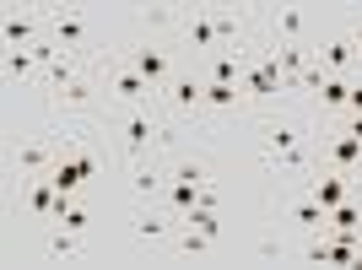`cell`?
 <instances>
[{
	"mask_svg": "<svg viewBox=\"0 0 362 270\" xmlns=\"http://www.w3.org/2000/svg\"><path fill=\"white\" fill-rule=\"evenodd\" d=\"M184 38H189V49H222V38H216V16H211V11H195V16H189Z\"/></svg>",
	"mask_w": 362,
	"mask_h": 270,
	"instance_id": "ba28073f",
	"label": "cell"
},
{
	"mask_svg": "<svg viewBox=\"0 0 362 270\" xmlns=\"http://www.w3.org/2000/svg\"><path fill=\"white\" fill-rule=\"evenodd\" d=\"M346 108H351V114H362V87H351V98H346Z\"/></svg>",
	"mask_w": 362,
	"mask_h": 270,
	"instance_id": "484cf974",
	"label": "cell"
},
{
	"mask_svg": "<svg viewBox=\"0 0 362 270\" xmlns=\"http://www.w3.org/2000/svg\"><path fill=\"white\" fill-rule=\"evenodd\" d=\"M265 151H271V163L303 168V157H298V130H292V124H265Z\"/></svg>",
	"mask_w": 362,
	"mask_h": 270,
	"instance_id": "277c9868",
	"label": "cell"
},
{
	"mask_svg": "<svg viewBox=\"0 0 362 270\" xmlns=\"http://www.w3.org/2000/svg\"><path fill=\"white\" fill-rule=\"evenodd\" d=\"M168 103L179 108V114H200V103H206V81H195V76H173V81H168Z\"/></svg>",
	"mask_w": 362,
	"mask_h": 270,
	"instance_id": "8992f818",
	"label": "cell"
},
{
	"mask_svg": "<svg viewBox=\"0 0 362 270\" xmlns=\"http://www.w3.org/2000/svg\"><path fill=\"white\" fill-rule=\"evenodd\" d=\"M298 33H303V11L298 6H281L276 11V44H298Z\"/></svg>",
	"mask_w": 362,
	"mask_h": 270,
	"instance_id": "4fadbf2b",
	"label": "cell"
},
{
	"mask_svg": "<svg viewBox=\"0 0 362 270\" xmlns=\"http://www.w3.org/2000/svg\"><path fill=\"white\" fill-rule=\"evenodd\" d=\"M243 87L255 92V98H276V92L287 87V76H281V60H276V49H271V54H265L259 65H249V71H243Z\"/></svg>",
	"mask_w": 362,
	"mask_h": 270,
	"instance_id": "6da1fadb",
	"label": "cell"
},
{
	"mask_svg": "<svg viewBox=\"0 0 362 270\" xmlns=\"http://www.w3.org/2000/svg\"><path fill=\"white\" fill-rule=\"evenodd\" d=\"M54 44L60 49H81L87 44V22L76 11H54Z\"/></svg>",
	"mask_w": 362,
	"mask_h": 270,
	"instance_id": "52a82bcc",
	"label": "cell"
},
{
	"mask_svg": "<svg viewBox=\"0 0 362 270\" xmlns=\"http://www.w3.org/2000/svg\"><path fill=\"white\" fill-rule=\"evenodd\" d=\"M330 163L341 168V173H351V168L362 163V141H357V135H346V130L330 135Z\"/></svg>",
	"mask_w": 362,
	"mask_h": 270,
	"instance_id": "30bf717a",
	"label": "cell"
},
{
	"mask_svg": "<svg viewBox=\"0 0 362 270\" xmlns=\"http://www.w3.org/2000/svg\"><path fill=\"white\" fill-rule=\"evenodd\" d=\"M16 168H22V173H44V168H49V146H44V141L22 146V151H16Z\"/></svg>",
	"mask_w": 362,
	"mask_h": 270,
	"instance_id": "e0dca14e",
	"label": "cell"
},
{
	"mask_svg": "<svg viewBox=\"0 0 362 270\" xmlns=\"http://www.w3.org/2000/svg\"><path fill=\"white\" fill-rule=\"evenodd\" d=\"M108 87L119 92V98H124L130 108H146V103H151V92H157V87L146 81V76H136L130 65H114V71H108Z\"/></svg>",
	"mask_w": 362,
	"mask_h": 270,
	"instance_id": "7a4b0ae2",
	"label": "cell"
},
{
	"mask_svg": "<svg viewBox=\"0 0 362 270\" xmlns=\"http://www.w3.org/2000/svg\"><path fill=\"white\" fill-rule=\"evenodd\" d=\"M211 16H216V38H222V49L243 38V16H233V11H211Z\"/></svg>",
	"mask_w": 362,
	"mask_h": 270,
	"instance_id": "d6986e66",
	"label": "cell"
},
{
	"mask_svg": "<svg viewBox=\"0 0 362 270\" xmlns=\"http://www.w3.org/2000/svg\"><path fill=\"white\" fill-rule=\"evenodd\" d=\"M346 98H351V81H346V76H325L319 103H325V108H346Z\"/></svg>",
	"mask_w": 362,
	"mask_h": 270,
	"instance_id": "9a60e30c",
	"label": "cell"
},
{
	"mask_svg": "<svg viewBox=\"0 0 362 270\" xmlns=\"http://www.w3.org/2000/svg\"><path fill=\"white\" fill-rule=\"evenodd\" d=\"M92 216H87V206H76L71 195L60 200V211H54V227H71V233H81V227H87Z\"/></svg>",
	"mask_w": 362,
	"mask_h": 270,
	"instance_id": "2e32d148",
	"label": "cell"
},
{
	"mask_svg": "<svg viewBox=\"0 0 362 270\" xmlns=\"http://www.w3.org/2000/svg\"><path fill=\"white\" fill-rule=\"evenodd\" d=\"M130 184H136V195H163V189H168V179L157 173V168H136V179H130Z\"/></svg>",
	"mask_w": 362,
	"mask_h": 270,
	"instance_id": "ffe728a7",
	"label": "cell"
},
{
	"mask_svg": "<svg viewBox=\"0 0 362 270\" xmlns=\"http://www.w3.org/2000/svg\"><path fill=\"white\" fill-rule=\"evenodd\" d=\"M33 33H38V22H33V16H6V44H11V49H33V44H38V38H33Z\"/></svg>",
	"mask_w": 362,
	"mask_h": 270,
	"instance_id": "8fae6325",
	"label": "cell"
},
{
	"mask_svg": "<svg viewBox=\"0 0 362 270\" xmlns=\"http://www.w3.org/2000/svg\"><path fill=\"white\" fill-rule=\"evenodd\" d=\"M206 103L211 108H238L243 103V81H206Z\"/></svg>",
	"mask_w": 362,
	"mask_h": 270,
	"instance_id": "7c38bea8",
	"label": "cell"
},
{
	"mask_svg": "<svg viewBox=\"0 0 362 270\" xmlns=\"http://www.w3.org/2000/svg\"><path fill=\"white\" fill-rule=\"evenodd\" d=\"M179 249H184V254H206V249H211V233H200V227H184V233H179Z\"/></svg>",
	"mask_w": 362,
	"mask_h": 270,
	"instance_id": "7402d4cb",
	"label": "cell"
},
{
	"mask_svg": "<svg viewBox=\"0 0 362 270\" xmlns=\"http://www.w3.org/2000/svg\"><path fill=\"white\" fill-rule=\"evenodd\" d=\"M351 49H357V60H362V28H357V33H351Z\"/></svg>",
	"mask_w": 362,
	"mask_h": 270,
	"instance_id": "83f0119b",
	"label": "cell"
},
{
	"mask_svg": "<svg viewBox=\"0 0 362 270\" xmlns=\"http://www.w3.org/2000/svg\"><path fill=\"white\" fill-rule=\"evenodd\" d=\"M325 60H330L335 71H341V65H351V60H357V49H351V38H335V44L325 49Z\"/></svg>",
	"mask_w": 362,
	"mask_h": 270,
	"instance_id": "cb8c5ba5",
	"label": "cell"
},
{
	"mask_svg": "<svg viewBox=\"0 0 362 270\" xmlns=\"http://www.w3.org/2000/svg\"><path fill=\"white\" fill-rule=\"evenodd\" d=\"M33 65H38V60H33V49H11V54H6V71L22 76V81L33 76Z\"/></svg>",
	"mask_w": 362,
	"mask_h": 270,
	"instance_id": "603a6c76",
	"label": "cell"
},
{
	"mask_svg": "<svg viewBox=\"0 0 362 270\" xmlns=\"http://www.w3.org/2000/svg\"><path fill=\"white\" fill-rule=\"evenodd\" d=\"M341 179H346V173H335V179H314V200L325 211H335L341 200H346V184H341Z\"/></svg>",
	"mask_w": 362,
	"mask_h": 270,
	"instance_id": "5bb4252c",
	"label": "cell"
},
{
	"mask_svg": "<svg viewBox=\"0 0 362 270\" xmlns=\"http://www.w3.org/2000/svg\"><path fill=\"white\" fill-rule=\"evenodd\" d=\"M136 233H141V238H168L173 227H168L163 216H157V211H141V216H136Z\"/></svg>",
	"mask_w": 362,
	"mask_h": 270,
	"instance_id": "44dd1931",
	"label": "cell"
},
{
	"mask_svg": "<svg viewBox=\"0 0 362 270\" xmlns=\"http://www.w3.org/2000/svg\"><path fill=\"white\" fill-rule=\"evenodd\" d=\"M168 22H173L168 6H146V28H168Z\"/></svg>",
	"mask_w": 362,
	"mask_h": 270,
	"instance_id": "d4e9b609",
	"label": "cell"
},
{
	"mask_svg": "<svg viewBox=\"0 0 362 270\" xmlns=\"http://www.w3.org/2000/svg\"><path fill=\"white\" fill-rule=\"evenodd\" d=\"M49 254H54V259H76V254H81V243H76L71 227H54V238H49Z\"/></svg>",
	"mask_w": 362,
	"mask_h": 270,
	"instance_id": "ac0fdd59",
	"label": "cell"
},
{
	"mask_svg": "<svg viewBox=\"0 0 362 270\" xmlns=\"http://www.w3.org/2000/svg\"><path fill=\"white\" fill-rule=\"evenodd\" d=\"M130 71L146 76L151 87H163V81H173V65H168L163 49H130Z\"/></svg>",
	"mask_w": 362,
	"mask_h": 270,
	"instance_id": "5b68a950",
	"label": "cell"
},
{
	"mask_svg": "<svg viewBox=\"0 0 362 270\" xmlns=\"http://www.w3.org/2000/svg\"><path fill=\"white\" fill-rule=\"evenodd\" d=\"M49 184H54L60 195H76V189L87 184V168L76 163V157H65V163H54V168H49Z\"/></svg>",
	"mask_w": 362,
	"mask_h": 270,
	"instance_id": "9c48e42d",
	"label": "cell"
},
{
	"mask_svg": "<svg viewBox=\"0 0 362 270\" xmlns=\"http://www.w3.org/2000/svg\"><path fill=\"white\" fill-rule=\"evenodd\" d=\"M346 135H357V141H362V114H351V119H346Z\"/></svg>",
	"mask_w": 362,
	"mask_h": 270,
	"instance_id": "4316f807",
	"label": "cell"
},
{
	"mask_svg": "<svg viewBox=\"0 0 362 270\" xmlns=\"http://www.w3.org/2000/svg\"><path fill=\"white\" fill-rule=\"evenodd\" d=\"M151 141H157V119H151L146 108H130V114H124V151H130V157H141Z\"/></svg>",
	"mask_w": 362,
	"mask_h": 270,
	"instance_id": "3957f363",
	"label": "cell"
}]
</instances>
